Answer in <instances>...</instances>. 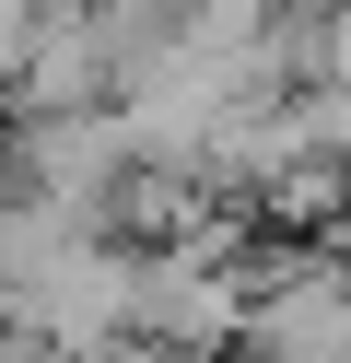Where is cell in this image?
I'll return each instance as SVG.
<instances>
[{"label":"cell","mask_w":351,"mask_h":363,"mask_svg":"<svg viewBox=\"0 0 351 363\" xmlns=\"http://www.w3.org/2000/svg\"><path fill=\"white\" fill-rule=\"evenodd\" d=\"M246 316H257V269H234L211 235L140 246V305H129V340H140V352L223 363V352H246Z\"/></svg>","instance_id":"obj_1"},{"label":"cell","mask_w":351,"mask_h":363,"mask_svg":"<svg viewBox=\"0 0 351 363\" xmlns=\"http://www.w3.org/2000/svg\"><path fill=\"white\" fill-rule=\"evenodd\" d=\"M246 363H351V269H340V258H281V269H257Z\"/></svg>","instance_id":"obj_2"}]
</instances>
